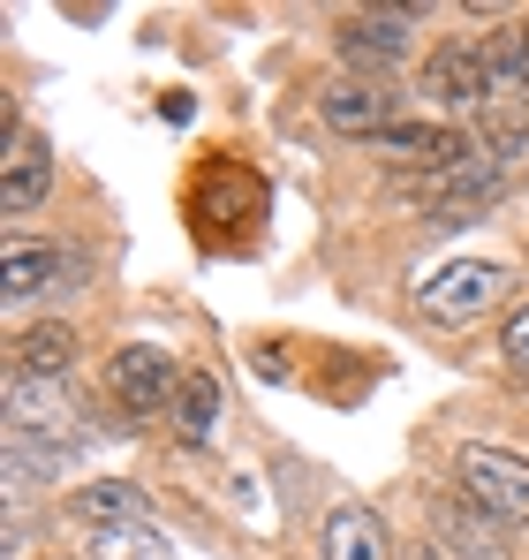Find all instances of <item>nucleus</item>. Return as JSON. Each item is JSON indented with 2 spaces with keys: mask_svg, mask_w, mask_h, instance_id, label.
I'll return each mask as SVG.
<instances>
[{
  "mask_svg": "<svg viewBox=\"0 0 529 560\" xmlns=\"http://www.w3.org/2000/svg\"><path fill=\"white\" fill-rule=\"evenodd\" d=\"M522 38H529V23H522Z\"/></svg>",
  "mask_w": 529,
  "mask_h": 560,
  "instance_id": "nucleus-23",
  "label": "nucleus"
},
{
  "mask_svg": "<svg viewBox=\"0 0 529 560\" xmlns=\"http://www.w3.org/2000/svg\"><path fill=\"white\" fill-rule=\"evenodd\" d=\"M432 546L446 560H507V523H492L477 500H432Z\"/></svg>",
  "mask_w": 529,
  "mask_h": 560,
  "instance_id": "nucleus-9",
  "label": "nucleus"
},
{
  "mask_svg": "<svg viewBox=\"0 0 529 560\" xmlns=\"http://www.w3.org/2000/svg\"><path fill=\"white\" fill-rule=\"evenodd\" d=\"M371 152H386L393 167L439 175V167H454V160L469 152V137H461V129H446V121H393V129H378V137H371Z\"/></svg>",
  "mask_w": 529,
  "mask_h": 560,
  "instance_id": "nucleus-10",
  "label": "nucleus"
},
{
  "mask_svg": "<svg viewBox=\"0 0 529 560\" xmlns=\"http://www.w3.org/2000/svg\"><path fill=\"white\" fill-rule=\"evenodd\" d=\"M454 477H461V500H477L492 523H529V463L515 447L469 440V447L454 455Z\"/></svg>",
  "mask_w": 529,
  "mask_h": 560,
  "instance_id": "nucleus-1",
  "label": "nucleus"
},
{
  "mask_svg": "<svg viewBox=\"0 0 529 560\" xmlns=\"http://www.w3.org/2000/svg\"><path fill=\"white\" fill-rule=\"evenodd\" d=\"M160 114H167V121H189V114H197V98H189V92H167V98H160Z\"/></svg>",
  "mask_w": 529,
  "mask_h": 560,
  "instance_id": "nucleus-21",
  "label": "nucleus"
},
{
  "mask_svg": "<svg viewBox=\"0 0 529 560\" xmlns=\"http://www.w3.org/2000/svg\"><path fill=\"white\" fill-rule=\"evenodd\" d=\"M212 424H220V378L212 372H189L175 394V432L197 447V440H212Z\"/></svg>",
  "mask_w": 529,
  "mask_h": 560,
  "instance_id": "nucleus-17",
  "label": "nucleus"
},
{
  "mask_svg": "<svg viewBox=\"0 0 529 560\" xmlns=\"http://www.w3.org/2000/svg\"><path fill=\"white\" fill-rule=\"evenodd\" d=\"M416 31H424V15L416 8H355L341 15V54L349 61H371V69H386V61H409L416 54Z\"/></svg>",
  "mask_w": 529,
  "mask_h": 560,
  "instance_id": "nucleus-6",
  "label": "nucleus"
},
{
  "mask_svg": "<svg viewBox=\"0 0 529 560\" xmlns=\"http://www.w3.org/2000/svg\"><path fill=\"white\" fill-rule=\"evenodd\" d=\"M318 546H326V560H393V546H386V523H378L371 508H355V500L326 515V538H318Z\"/></svg>",
  "mask_w": 529,
  "mask_h": 560,
  "instance_id": "nucleus-13",
  "label": "nucleus"
},
{
  "mask_svg": "<svg viewBox=\"0 0 529 560\" xmlns=\"http://www.w3.org/2000/svg\"><path fill=\"white\" fill-rule=\"evenodd\" d=\"M409 560H439V546H416V553H409Z\"/></svg>",
  "mask_w": 529,
  "mask_h": 560,
  "instance_id": "nucleus-22",
  "label": "nucleus"
},
{
  "mask_svg": "<svg viewBox=\"0 0 529 560\" xmlns=\"http://www.w3.org/2000/svg\"><path fill=\"white\" fill-rule=\"evenodd\" d=\"M8 432H31V440H54V447H77L84 440V409L61 378L38 372H8Z\"/></svg>",
  "mask_w": 529,
  "mask_h": 560,
  "instance_id": "nucleus-4",
  "label": "nucleus"
},
{
  "mask_svg": "<svg viewBox=\"0 0 529 560\" xmlns=\"http://www.w3.org/2000/svg\"><path fill=\"white\" fill-rule=\"evenodd\" d=\"M54 197V152L8 114V152H0V212H38Z\"/></svg>",
  "mask_w": 529,
  "mask_h": 560,
  "instance_id": "nucleus-8",
  "label": "nucleus"
},
{
  "mask_svg": "<svg viewBox=\"0 0 529 560\" xmlns=\"http://www.w3.org/2000/svg\"><path fill=\"white\" fill-rule=\"evenodd\" d=\"M318 121L333 129V137H378V129H393V92L386 84H371V77H333V84H318Z\"/></svg>",
  "mask_w": 529,
  "mask_h": 560,
  "instance_id": "nucleus-7",
  "label": "nucleus"
},
{
  "mask_svg": "<svg viewBox=\"0 0 529 560\" xmlns=\"http://www.w3.org/2000/svg\"><path fill=\"white\" fill-rule=\"evenodd\" d=\"M499 357H507V364L529 378V303L515 311V318H507V334H499Z\"/></svg>",
  "mask_w": 529,
  "mask_h": 560,
  "instance_id": "nucleus-20",
  "label": "nucleus"
},
{
  "mask_svg": "<svg viewBox=\"0 0 529 560\" xmlns=\"http://www.w3.org/2000/svg\"><path fill=\"white\" fill-rule=\"evenodd\" d=\"M91 560H175V546L152 523H121V530H91Z\"/></svg>",
  "mask_w": 529,
  "mask_h": 560,
  "instance_id": "nucleus-18",
  "label": "nucleus"
},
{
  "mask_svg": "<svg viewBox=\"0 0 529 560\" xmlns=\"http://www.w3.org/2000/svg\"><path fill=\"white\" fill-rule=\"evenodd\" d=\"M484 77H492V98H529V38H522V23L484 38Z\"/></svg>",
  "mask_w": 529,
  "mask_h": 560,
  "instance_id": "nucleus-15",
  "label": "nucleus"
},
{
  "mask_svg": "<svg viewBox=\"0 0 529 560\" xmlns=\"http://www.w3.org/2000/svg\"><path fill=\"white\" fill-rule=\"evenodd\" d=\"M175 357L167 349H152V341H129V349H114V364H106V386L121 394V417H152V409H175L181 394Z\"/></svg>",
  "mask_w": 529,
  "mask_h": 560,
  "instance_id": "nucleus-5",
  "label": "nucleus"
},
{
  "mask_svg": "<svg viewBox=\"0 0 529 560\" xmlns=\"http://www.w3.org/2000/svg\"><path fill=\"white\" fill-rule=\"evenodd\" d=\"M507 183H515V167L499 160V144H492V137H469V152L432 175V189H439V220H484Z\"/></svg>",
  "mask_w": 529,
  "mask_h": 560,
  "instance_id": "nucleus-3",
  "label": "nucleus"
},
{
  "mask_svg": "<svg viewBox=\"0 0 529 560\" xmlns=\"http://www.w3.org/2000/svg\"><path fill=\"white\" fill-rule=\"evenodd\" d=\"M424 92L439 98V106H484V98H492V77H484V46H469V38L439 46V54L424 61Z\"/></svg>",
  "mask_w": 529,
  "mask_h": 560,
  "instance_id": "nucleus-11",
  "label": "nucleus"
},
{
  "mask_svg": "<svg viewBox=\"0 0 529 560\" xmlns=\"http://www.w3.org/2000/svg\"><path fill=\"white\" fill-rule=\"evenodd\" d=\"M0 266H8V303H23V295H38V288H54L61 273V250L54 243H23V235H8V250H0Z\"/></svg>",
  "mask_w": 529,
  "mask_h": 560,
  "instance_id": "nucleus-14",
  "label": "nucleus"
},
{
  "mask_svg": "<svg viewBox=\"0 0 529 560\" xmlns=\"http://www.w3.org/2000/svg\"><path fill=\"white\" fill-rule=\"evenodd\" d=\"M77 447H54V440H31V432H8V485H23V477H61Z\"/></svg>",
  "mask_w": 529,
  "mask_h": 560,
  "instance_id": "nucleus-19",
  "label": "nucleus"
},
{
  "mask_svg": "<svg viewBox=\"0 0 529 560\" xmlns=\"http://www.w3.org/2000/svg\"><path fill=\"white\" fill-rule=\"evenodd\" d=\"M69 515L84 530H121V523H152V500L129 477H98V485H77L69 492Z\"/></svg>",
  "mask_w": 529,
  "mask_h": 560,
  "instance_id": "nucleus-12",
  "label": "nucleus"
},
{
  "mask_svg": "<svg viewBox=\"0 0 529 560\" xmlns=\"http://www.w3.org/2000/svg\"><path fill=\"white\" fill-rule=\"evenodd\" d=\"M499 295H507V266H492V258H454L439 273H424L416 311H424L432 326H469V318L492 311Z\"/></svg>",
  "mask_w": 529,
  "mask_h": 560,
  "instance_id": "nucleus-2",
  "label": "nucleus"
},
{
  "mask_svg": "<svg viewBox=\"0 0 529 560\" xmlns=\"http://www.w3.org/2000/svg\"><path fill=\"white\" fill-rule=\"evenodd\" d=\"M69 364H77V334H69L61 318H46V326H31V334H23V349H15V372L61 378Z\"/></svg>",
  "mask_w": 529,
  "mask_h": 560,
  "instance_id": "nucleus-16",
  "label": "nucleus"
}]
</instances>
